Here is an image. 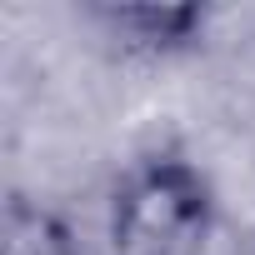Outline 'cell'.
I'll return each mask as SVG.
<instances>
[{"label": "cell", "mask_w": 255, "mask_h": 255, "mask_svg": "<svg viewBox=\"0 0 255 255\" xmlns=\"http://www.w3.org/2000/svg\"><path fill=\"white\" fill-rule=\"evenodd\" d=\"M215 235V190L180 155H150L110 195V255H205Z\"/></svg>", "instance_id": "1"}, {"label": "cell", "mask_w": 255, "mask_h": 255, "mask_svg": "<svg viewBox=\"0 0 255 255\" xmlns=\"http://www.w3.org/2000/svg\"><path fill=\"white\" fill-rule=\"evenodd\" d=\"M105 20L135 35V45H185L205 25L195 5H120V10H105Z\"/></svg>", "instance_id": "2"}, {"label": "cell", "mask_w": 255, "mask_h": 255, "mask_svg": "<svg viewBox=\"0 0 255 255\" xmlns=\"http://www.w3.org/2000/svg\"><path fill=\"white\" fill-rule=\"evenodd\" d=\"M10 255H70V245L50 230V220H30V230H15V240H10Z\"/></svg>", "instance_id": "3"}]
</instances>
